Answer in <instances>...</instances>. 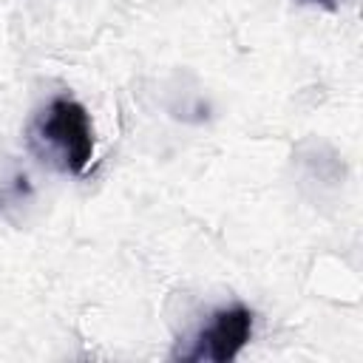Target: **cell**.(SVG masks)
Returning <instances> with one entry per match:
<instances>
[{
	"mask_svg": "<svg viewBox=\"0 0 363 363\" xmlns=\"http://www.w3.org/2000/svg\"><path fill=\"white\" fill-rule=\"evenodd\" d=\"M301 3H312V6H326V9H332V6H335V0H301Z\"/></svg>",
	"mask_w": 363,
	"mask_h": 363,
	"instance_id": "3",
	"label": "cell"
},
{
	"mask_svg": "<svg viewBox=\"0 0 363 363\" xmlns=\"http://www.w3.org/2000/svg\"><path fill=\"white\" fill-rule=\"evenodd\" d=\"M31 142L60 170L82 176L94 159V125L85 105L68 94L54 96L34 119Z\"/></svg>",
	"mask_w": 363,
	"mask_h": 363,
	"instance_id": "1",
	"label": "cell"
},
{
	"mask_svg": "<svg viewBox=\"0 0 363 363\" xmlns=\"http://www.w3.org/2000/svg\"><path fill=\"white\" fill-rule=\"evenodd\" d=\"M252 337V309L244 303H233L216 309L210 320L196 332L187 349H179L176 357L187 363L210 360V363H230L241 354V349Z\"/></svg>",
	"mask_w": 363,
	"mask_h": 363,
	"instance_id": "2",
	"label": "cell"
}]
</instances>
